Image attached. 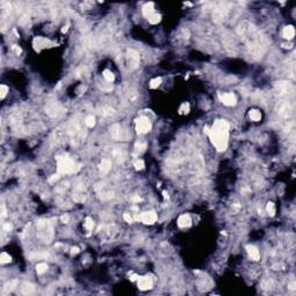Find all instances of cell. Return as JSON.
<instances>
[{"label": "cell", "mask_w": 296, "mask_h": 296, "mask_svg": "<svg viewBox=\"0 0 296 296\" xmlns=\"http://www.w3.org/2000/svg\"><path fill=\"white\" fill-rule=\"evenodd\" d=\"M238 34L246 42L250 52L256 57L260 58L263 53L265 52L267 45L266 36H264L253 24L249 22H243L238 27Z\"/></svg>", "instance_id": "1"}, {"label": "cell", "mask_w": 296, "mask_h": 296, "mask_svg": "<svg viewBox=\"0 0 296 296\" xmlns=\"http://www.w3.org/2000/svg\"><path fill=\"white\" fill-rule=\"evenodd\" d=\"M208 135L216 151H225L229 141V124L223 119L215 120L213 126L208 130Z\"/></svg>", "instance_id": "2"}, {"label": "cell", "mask_w": 296, "mask_h": 296, "mask_svg": "<svg viewBox=\"0 0 296 296\" xmlns=\"http://www.w3.org/2000/svg\"><path fill=\"white\" fill-rule=\"evenodd\" d=\"M80 169V164H76L74 160L70 156H57V171L59 175H70L74 174Z\"/></svg>", "instance_id": "3"}, {"label": "cell", "mask_w": 296, "mask_h": 296, "mask_svg": "<svg viewBox=\"0 0 296 296\" xmlns=\"http://www.w3.org/2000/svg\"><path fill=\"white\" fill-rule=\"evenodd\" d=\"M111 137L115 140H119V141H126L130 139V133L125 128H123L119 124H113L110 128Z\"/></svg>", "instance_id": "4"}, {"label": "cell", "mask_w": 296, "mask_h": 296, "mask_svg": "<svg viewBox=\"0 0 296 296\" xmlns=\"http://www.w3.org/2000/svg\"><path fill=\"white\" fill-rule=\"evenodd\" d=\"M135 130L139 134L148 133L151 130V120L145 116H141L137 119L135 122Z\"/></svg>", "instance_id": "5"}, {"label": "cell", "mask_w": 296, "mask_h": 296, "mask_svg": "<svg viewBox=\"0 0 296 296\" xmlns=\"http://www.w3.org/2000/svg\"><path fill=\"white\" fill-rule=\"evenodd\" d=\"M126 63L130 70H135L140 64V57L139 53L133 49H130L126 52Z\"/></svg>", "instance_id": "6"}, {"label": "cell", "mask_w": 296, "mask_h": 296, "mask_svg": "<svg viewBox=\"0 0 296 296\" xmlns=\"http://www.w3.org/2000/svg\"><path fill=\"white\" fill-rule=\"evenodd\" d=\"M219 99L220 101L227 106H234V105L237 103V99L235 96V94L232 93H223L219 94Z\"/></svg>", "instance_id": "7"}, {"label": "cell", "mask_w": 296, "mask_h": 296, "mask_svg": "<svg viewBox=\"0 0 296 296\" xmlns=\"http://www.w3.org/2000/svg\"><path fill=\"white\" fill-rule=\"evenodd\" d=\"M140 220L142 221L145 225H153L155 223L157 220V215L154 211H149V212H144L140 215Z\"/></svg>", "instance_id": "8"}, {"label": "cell", "mask_w": 296, "mask_h": 296, "mask_svg": "<svg viewBox=\"0 0 296 296\" xmlns=\"http://www.w3.org/2000/svg\"><path fill=\"white\" fill-rule=\"evenodd\" d=\"M138 287H139L140 290L151 289V287H153V280L148 275L140 277V278H138Z\"/></svg>", "instance_id": "9"}, {"label": "cell", "mask_w": 296, "mask_h": 296, "mask_svg": "<svg viewBox=\"0 0 296 296\" xmlns=\"http://www.w3.org/2000/svg\"><path fill=\"white\" fill-rule=\"evenodd\" d=\"M275 88H277V92H278L279 95H287V94H290L294 90V88L289 82H278L275 85Z\"/></svg>", "instance_id": "10"}, {"label": "cell", "mask_w": 296, "mask_h": 296, "mask_svg": "<svg viewBox=\"0 0 296 296\" xmlns=\"http://www.w3.org/2000/svg\"><path fill=\"white\" fill-rule=\"evenodd\" d=\"M278 112L280 116L284 117V118H289L291 116V108L288 102H284L281 104L279 105L278 108Z\"/></svg>", "instance_id": "11"}, {"label": "cell", "mask_w": 296, "mask_h": 296, "mask_svg": "<svg viewBox=\"0 0 296 296\" xmlns=\"http://www.w3.org/2000/svg\"><path fill=\"white\" fill-rule=\"evenodd\" d=\"M191 223H192V220L189 214L180 215L179 218H178V220H177V225H178V227L182 228V229L189 228V227L191 226Z\"/></svg>", "instance_id": "12"}, {"label": "cell", "mask_w": 296, "mask_h": 296, "mask_svg": "<svg viewBox=\"0 0 296 296\" xmlns=\"http://www.w3.org/2000/svg\"><path fill=\"white\" fill-rule=\"evenodd\" d=\"M47 112L52 117H57L59 116V113L61 112V108L58 103H50V104L47 106Z\"/></svg>", "instance_id": "13"}, {"label": "cell", "mask_w": 296, "mask_h": 296, "mask_svg": "<svg viewBox=\"0 0 296 296\" xmlns=\"http://www.w3.org/2000/svg\"><path fill=\"white\" fill-rule=\"evenodd\" d=\"M246 252H248V255H249L250 259H252V260H259V258H260V255H259V251H258V249L256 248V246H253V245H248L246 246Z\"/></svg>", "instance_id": "14"}, {"label": "cell", "mask_w": 296, "mask_h": 296, "mask_svg": "<svg viewBox=\"0 0 296 296\" xmlns=\"http://www.w3.org/2000/svg\"><path fill=\"white\" fill-rule=\"evenodd\" d=\"M155 12V8H154V4L153 2H148V4H146V5H144V7H142V14H144V16H145L146 19L149 18L151 14H154Z\"/></svg>", "instance_id": "15"}, {"label": "cell", "mask_w": 296, "mask_h": 296, "mask_svg": "<svg viewBox=\"0 0 296 296\" xmlns=\"http://www.w3.org/2000/svg\"><path fill=\"white\" fill-rule=\"evenodd\" d=\"M295 36V29L293 26H287L284 27L282 30V37L286 40H293V37Z\"/></svg>", "instance_id": "16"}, {"label": "cell", "mask_w": 296, "mask_h": 296, "mask_svg": "<svg viewBox=\"0 0 296 296\" xmlns=\"http://www.w3.org/2000/svg\"><path fill=\"white\" fill-rule=\"evenodd\" d=\"M111 167H112V163H111L110 160L108 158H103L101 163H99V170L103 172V174H108L109 171L111 170Z\"/></svg>", "instance_id": "17"}, {"label": "cell", "mask_w": 296, "mask_h": 296, "mask_svg": "<svg viewBox=\"0 0 296 296\" xmlns=\"http://www.w3.org/2000/svg\"><path fill=\"white\" fill-rule=\"evenodd\" d=\"M47 43H50V41L47 40H44V38H41V37H37L34 40V47L37 51H41V49H44L47 47Z\"/></svg>", "instance_id": "18"}, {"label": "cell", "mask_w": 296, "mask_h": 296, "mask_svg": "<svg viewBox=\"0 0 296 296\" xmlns=\"http://www.w3.org/2000/svg\"><path fill=\"white\" fill-rule=\"evenodd\" d=\"M249 116L250 118L253 120V122H259L261 119V113L259 110H256V109H253V110H250L249 112Z\"/></svg>", "instance_id": "19"}, {"label": "cell", "mask_w": 296, "mask_h": 296, "mask_svg": "<svg viewBox=\"0 0 296 296\" xmlns=\"http://www.w3.org/2000/svg\"><path fill=\"white\" fill-rule=\"evenodd\" d=\"M103 78H104L105 81L109 82V83H112V82L115 81V75H113V73L109 70L103 71Z\"/></svg>", "instance_id": "20"}, {"label": "cell", "mask_w": 296, "mask_h": 296, "mask_svg": "<svg viewBox=\"0 0 296 296\" xmlns=\"http://www.w3.org/2000/svg\"><path fill=\"white\" fill-rule=\"evenodd\" d=\"M35 291V287L33 286V284H24L23 287H22V294H24V295H30V294H33Z\"/></svg>", "instance_id": "21"}, {"label": "cell", "mask_w": 296, "mask_h": 296, "mask_svg": "<svg viewBox=\"0 0 296 296\" xmlns=\"http://www.w3.org/2000/svg\"><path fill=\"white\" fill-rule=\"evenodd\" d=\"M47 253L45 252H42V253H33V255L29 256L30 260H42V259H47Z\"/></svg>", "instance_id": "22"}, {"label": "cell", "mask_w": 296, "mask_h": 296, "mask_svg": "<svg viewBox=\"0 0 296 296\" xmlns=\"http://www.w3.org/2000/svg\"><path fill=\"white\" fill-rule=\"evenodd\" d=\"M147 20H148V22L151 24H157L160 21H161V15L160 14H157V13H154V14H151L149 18H147Z\"/></svg>", "instance_id": "23"}, {"label": "cell", "mask_w": 296, "mask_h": 296, "mask_svg": "<svg viewBox=\"0 0 296 296\" xmlns=\"http://www.w3.org/2000/svg\"><path fill=\"white\" fill-rule=\"evenodd\" d=\"M113 113H115V111H113V109L112 108H110V106H103L102 108V110H101V115L102 116H113Z\"/></svg>", "instance_id": "24"}, {"label": "cell", "mask_w": 296, "mask_h": 296, "mask_svg": "<svg viewBox=\"0 0 296 296\" xmlns=\"http://www.w3.org/2000/svg\"><path fill=\"white\" fill-rule=\"evenodd\" d=\"M47 265L45 263H40L36 266V272H37V274H43V273L47 272Z\"/></svg>", "instance_id": "25"}, {"label": "cell", "mask_w": 296, "mask_h": 296, "mask_svg": "<svg viewBox=\"0 0 296 296\" xmlns=\"http://www.w3.org/2000/svg\"><path fill=\"white\" fill-rule=\"evenodd\" d=\"M161 82H162V79H161V78H154V79H151V82H149V87H151V89H156V88L161 85Z\"/></svg>", "instance_id": "26"}, {"label": "cell", "mask_w": 296, "mask_h": 296, "mask_svg": "<svg viewBox=\"0 0 296 296\" xmlns=\"http://www.w3.org/2000/svg\"><path fill=\"white\" fill-rule=\"evenodd\" d=\"M85 124H86V126L87 127H94L95 126V124H96V122H95V117L94 116H87L86 117V119H85Z\"/></svg>", "instance_id": "27"}, {"label": "cell", "mask_w": 296, "mask_h": 296, "mask_svg": "<svg viewBox=\"0 0 296 296\" xmlns=\"http://www.w3.org/2000/svg\"><path fill=\"white\" fill-rule=\"evenodd\" d=\"M85 228L87 229L88 232H92L94 228V221L93 219H90V218H86V220H85Z\"/></svg>", "instance_id": "28"}, {"label": "cell", "mask_w": 296, "mask_h": 296, "mask_svg": "<svg viewBox=\"0 0 296 296\" xmlns=\"http://www.w3.org/2000/svg\"><path fill=\"white\" fill-rule=\"evenodd\" d=\"M11 260H12L11 256L8 255V253H6V252H2L0 255V263L1 264H7V263H9Z\"/></svg>", "instance_id": "29"}, {"label": "cell", "mask_w": 296, "mask_h": 296, "mask_svg": "<svg viewBox=\"0 0 296 296\" xmlns=\"http://www.w3.org/2000/svg\"><path fill=\"white\" fill-rule=\"evenodd\" d=\"M266 211H267V213L271 215V216H273V215L275 214V206H274V204H273V203L267 204Z\"/></svg>", "instance_id": "30"}, {"label": "cell", "mask_w": 296, "mask_h": 296, "mask_svg": "<svg viewBox=\"0 0 296 296\" xmlns=\"http://www.w3.org/2000/svg\"><path fill=\"white\" fill-rule=\"evenodd\" d=\"M189 111H190V104L189 103H183L182 106L179 108V113L184 115V113H189Z\"/></svg>", "instance_id": "31"}, {"label": "cell", "mask_w": 296, "mask_h": 296, "mask_svg": "<svg viewBox=\"0 0 296 296\" xmlns=\"http://www.w3.org/2000/svg\"><path fill=\"white\" fill-rule=\"evenodd\" d=\"M7 93H8V87H7L6 85H1L0 86V97L1 99H5Z\"/></svg>", "instance_id": "32"}, {"label": "cell", "mask_w": 296, "mask_h": 296, "mask_svg": "<svg viewBox=\"0 0 296 296\" xmlns=\"http://www.w3.org/2000/svg\"><path fill=\"white\" fill-rule=\"evenodd\" d=\"M146 147H147V145H146L145 142H137V144H135V149L139 151V153L145 151Z\"/></svg>", "instance_id": "33"}, {"label": "cell", "mask_w": 296, "mask_h": 296, "mask_svg": "<svg viewBox=\"0 0 296 296\" xmlns=\"http://www.w3.org/2000/svg\"><path fill=\"white\" fill-rule=\"evenodd\" d=\"M16 284H18V282H16V280H13V281H11L9 284H7L6 286H5L4 290L6 291V290L9 289V291H11V290H13L14 288H15V287H16Z\"/></svg>", "instance_id": "34"}, {"label": "cell", "mask_w": 296, "mask_h": 296, "mask_svg": "<svg viewBox=\"0 0 296 296\" xmlns=\"http://www.w3.org/2000/svg\"><path fill=\"white\" fill-rule=\"evenodd\" d=\"M134 168L137 169V170H142V169L145 168V163H144V161H142V160L135 161V162H134Z\"/></svg>", "instance_id": "35"}, {"label": "cell", "mask_w": 296, "mask_h": 296, "mask_svg": "<svg viewBox=\"0 0 296 296\" xmlns=\"http://www.w3.org/2000/svg\"><path fill=\"white\" fill-rule=\"evenodd\" d=\"M124 220L126 221V222H128V223H132L133 222V218L130 215V213H125L124 214Z\"/></svg>", "instance_id": "36"}, {"label": "cell", "mask_w": 296, "mask_h": 296, "mask_svg": "<svg viewBox=\"0 0 296 296\" xmlns=\"http://www.w3.org/2000/svg\"><path fill=\"white\" fill-rule=\"evenodd\" d=\"M59 177H60V175L59 174H56V175H52L50 178H49V182L50 183H54L56 180H58L59 179Z\"/></svg>", "instance_id": "37"}, {"label": "cell", "mask_w": 296, "mask_h": 296, "mask_svg": "<svg viewBox=\"0 0 296 296\" xmlns=\"http://www.w3.org/2000/svg\"><path fill=\"white\" fill-rule=\"evenodd\" d=\"M61 221H63V223H68V221H70V216L67 214H64L63 216H61Z\"/></svg>", "instance_id": "38"}, {"label": "cell", "mask_w": 296, "mask_h": 296, "mask_svg": "<svg viewBox=\"0 0 296 296\" xmlns=\"http://www.w3.org/2000/svg\"><path fill=\"white\" fill-rule=\"evenodd\" d=\"M12 49H13V51L16 53V54H20V53H21V49H20V47H18V45H13Z\"/></svg>", "instance_id": "39"}, {"label": "cell", "mask_w": 296, "mask_h": 296, "mask_svg": "<svg viewBox=\"0 0 296 296\" xmlns=\"http://www.w3.org/2000/svg\"><path fill=\"white\" fill-rule=\"evenodd\" d=\"M4 230H6V232H11V230H12V225H9V223L4 225Z\"/></svg>", "instance_id": "40"}, {"label": "cell", "mask_w": 296, "mask_h": 296, "mask_svg": "<svg viewBox=\"0 0 296 296\" xmlns=\"http://www.w3.org/2000/svg\"><path fill=\"white\" fill-rule=\"evenodd\" d=\"M71 253H72V256L79 253V248H73V249H72V251H71Z\"/></svg>", "instance_id": "41"}, {"label": "cell", "mask_w": 296, "mask_h": 296, "mask_svg": "<svg viewBox=\"0 0 296 296\" xmlns=\"http://www.w3.org/2000/svg\"><path fill=\"white\" fill-rule=\"evenodd\" d=\"M132 201H133V203H138V201H140V198L138 197V196H135V197L132 198Z\"/></svg>", "instance_id": "42"}, {"label": "cell", "mask_w": 296, "mask_h": 296, "mask_svg": "<svg viewBox=\"0 0 296 296\" xmlns=\"http://www.w3.org/2000/svg\"><path fill=\"white\" fill-rule=\"evenodd\" d=\"M289 288H290V289H295V282H294V281L289 284Z\"/></svg>", "instance_id": "43"}, {"label": "cell", "mask_w": 296, "mask_h": 296, "mask_svg": "<svg viewBox=\"0 0 296 296\" xmlns=\"http://www.w3.org/2000/svg\"><path fill=\"white\" fill-rule=\"evenodd\" d=\"M163 197H164V198H168V193H167V192H163Z\"/></svg>", "instance_id": "44"}]
</instances>
